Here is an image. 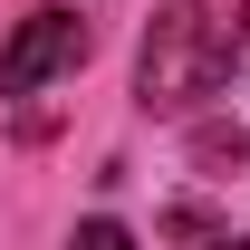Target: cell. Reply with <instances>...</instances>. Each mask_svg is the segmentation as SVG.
<instances>
[{"mask_svg": "<svg viewBox=\"0 0 250 250\" xmlns=\"http://www.w3.org/2000/svg\"><path fill=\"white\" fill-rule=\"evenodd\" d=\"M250 39V0H173L154 29H145V58H135V96L145 106H202V96L231 87Z\"/></svg>", "mask_w": 250, "mask_h": 250, "instance_id": "6da1fadb", "label": "cell"}, {"mask_svg": "<svg viewBox=\"0 0 250 250\" xmlns=\"http://www.w3.org/2000/svg\"><path fill=\"white\" fill-rule=\"evenodd\" d=\"M77 58H87V20H67V10H39V20H20V39L0 48V96L48 87V77H67Z\"/></svg>", "mask_w": 250, "mask_h": 250, "instance_id": "7a4b0ae2", "label": "cell"}, {"mask_svg": "<svg viewBox=\"0 0 250 250\" xmlns=\"http://www.w3.org/2000/svg\"><path fill=\"white\" fill-rule=\"evenodd\" d=\"M67 250H135V231H125V221H77Z\"/></svg>", "mask_w": 250, "mask_h": 250, "instance_id": "3957f363", "label": "cell"}, {"mask_svg": "<svg viewBox=\"0 0 250 250\" xmlns=\"http://www.w3.org/2000/svg\"><path fill=\"white\" fill-rule=\"evenodd\" d=\"M212 250H250V241H212Z\"/></svg>", "mask_w": 250, "mask_h": 250, "instance_id": "277c9868", "label": "cell"}]
</instances>
